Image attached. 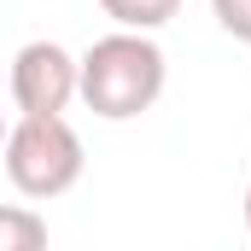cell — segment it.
Wrapping results in <instances>:
<instances>
[{
    "mask_svg": "<svg viewBox=\"0 0 251 251\" xmlns=\"http://www.w3.org/2000/svg\"><path fill=\"white\" fill-rule=\"evenodd\" d=\"M164 82H170V64L152 29H111L76 59V100L105 123H128L152 111L164 100Z\"/></svg>",
    "mask_w": 251,
    "mask_h": 251,
    "instance_id": "cell-1",
    "label": "cell"
},
{
    "mask_svg": "<svg viewBox=\"0 0 251 251\" xmlns=\"http://www.w3.org/2000/svg\"><path fill=\"white\" fill-rule=\"evenodd\" d=\"M0 158H6V181L24 199H41V204L70 193L82 181V164H88L82 134L64 123V111H53V117H18L6 128Z\"/></svg>",
    "mask_w": 251,
    "mask_h": 251,
    "instance_id": "cell-2",
    "label": "cell"
},
{
    "mask_svg": "<svg viewBox=\"0 0 251 251\" xmlns=\"http://www.w3.org/2000/svg\"><path fill=\"white\" fill-rule=\"evenodd\" d=\"M12 100L24 117H53L76 100V53L59 41H24L12 59Z\"/></svg>",
    "mask_w": 251,
    "mask_h": 251,
    "instance_id": "cell-3",
    "label": "cell"
},
{
    "mask_svg": "<svg viewBox=\"0 0 251 251\" xmlns=\"http://www.w3.org/2000/svg\"><path fill=\"white\" fill-rule=\"evenodd\" d=\"M100 12L117 29H164L181 12V0H100Z\"/></svg>",
    "mask_w": 251,
    "mask_h": 251,
    "instance_id": "cell-4",
    "label": "cell"
},
{
    "mask_svg": "<svg viewBox=\"0 0 251 251\" xmlns=\"http://www.w3.org/2000/svg\"><path fill=\"white\" fill-rule=\"evenodd\" d=\"M47 246V216L29 204H0V251H41Z\"/></svg>",
    "mask_w": 251,
    "mask_h": 251,
    "instance_id": "cell-5",
    "label": "cell"
},
{
    "mask_svg": "<svg viewBox=\"0 0 251 251\" xmlns=\"http://www.w3.org/2000/svg\"><path fill=\"white\" fill-rule=\"evenodd\" d=\"M210 12H216V24H222L234 41L251 47V0H210Z\"/></svg>",
    "mask_w": 251,
    "mask_h": 251,
    "instance_id": "cell-6",
    "label": "cell"
},
{
    "mask_svg": "<svg viewBox=\"0 0 251 251\" xmlns=\"http://www.w3.org/2000/svg\"><path fill=\"white\" fill-rule=\"evenodd\" d=\"M246 228H251V187H246Z\"/></svg>",
    "mask_w": 251,
    "mask_h": 251,
    "instance_id": "cell-7",
    "label": "cell"
},
{
    "mask_svg": "<svg viewBox=\"0 0 251 251\" xmlns=\"http://www.w3.org/2000/svg\"><path fill=\"white\" fill-rule=\"evenodd\" d=\"M6 128H12V123H6V117H0V146H6Z\"/></svg>",
    "mask_w": 251,
    "mask_h": 251,
    "instance_id": "cell-8",
    "label": "cell"
}]
</instances>
